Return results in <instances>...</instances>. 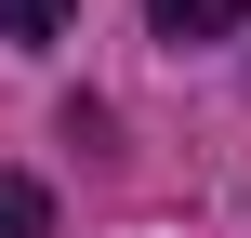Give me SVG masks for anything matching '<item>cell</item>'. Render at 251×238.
<instances>
[{"mask_svg": "<svg viewBox=\"0 0 251 238\" xmlns=\"http://www.w3.org/2000/svg\"><path fill=\"white\" fill-rule=\"evenodd\" d=\"M0 40H66V0H0Z\"/></svg>", "mask_w": 251, "mask_h": 238, "instance_id": "cell-3", "label": "cell"}, {"mask_svg": "<svg viewBox=\"0 0 251 238\" xmlns=\"http://www.w3.org/2000/svg\"><path fill=\"white\" fill-rule=\"evenodd\" d=\"M0 238H53V199H40L26 172H0Z\"/></svg>", "mask_w": 251, "mask_h": 238, "instance_id": "cell-2", "label": "cell"}, {"mask_svg": "<svg viewBox=\"0 0 251 238\" xmlns=\"http://www.w3.org/2000/svg\"><path fill=\"white\" fill-rule=\"evenodd\" d=\"M238 13H251V0H146V26H159V40H225Z\"/></svg>", "mask_w": 251, "mask_h": 238, "instance_id": "cell-1", "label": "cell"}]
</instances>
